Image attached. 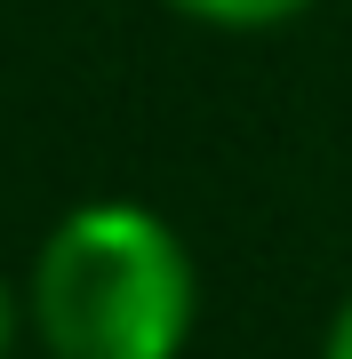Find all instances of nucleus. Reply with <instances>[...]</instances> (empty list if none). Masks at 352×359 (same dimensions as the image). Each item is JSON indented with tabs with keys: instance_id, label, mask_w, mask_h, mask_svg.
I'll use <instances>...</instances> for the list:
<instances>
[{
	"instance_id": "f257e3e1",
	"label": "nucleus",
	"mask_w": 352,
	"mask_h": 359,
	"mask_svg": "<svg viewBox=\"0 0 352 359\" xmlns=\"http://www.w3.org/2000/svg\"><path fill=\"white\" fill-rule=\"evenodd\" d=\"M25 311L48 359H184L200 327V264L144 200H80L40 240Z\"/></svg>"
},
{
	"instance_id": "f03ea898",
	"label": "nucleus",
	"mask_w": 352,
	"mask_h": 359,
	"mask_svg": "<svg viewBox=\"0 0 352 359\" xmlns=\"http://www.w3.org/2000/svg\"><path fill=\"white\" fill-rule=\"evenodd\" d=\"M184 25H209V32H280L296 16H313L320 0H160Z\"/></svg>"
},
{
	"instance_id": "7ed1b4c3",
	"label": "nucleus",
	"mask_w": 352,
	"mask_h": 359,
	"mask_svg": "<svg viewBox=\"0 0 352 359\" xmlns=\"http://www.w3.org/2000/svg\"><path fill=\"white\" fill-rule=\"evenodd\" d=\"M25 327H32V311H25V287H8V280H0V359L16 351V335H25Z\"/></svg>"
},
{
	"instance_id": "20e7f679",
	"label": "nucleus",
	"mask_w": 352,
	"mask_h": 359,
	"mask_svg": "<svg viewBox=\"0 0 352 359\" xmlns=\"http://www.w3.org/2000/svg\"><path fill=\"white\" fill-rule=\"evenodd\" d=\"M320 359H352V287H344V304L328 311V327H320Z\"/></svg>"
}]
</instances>
